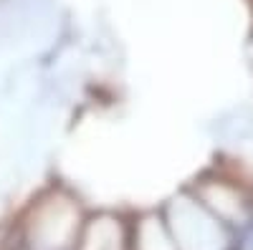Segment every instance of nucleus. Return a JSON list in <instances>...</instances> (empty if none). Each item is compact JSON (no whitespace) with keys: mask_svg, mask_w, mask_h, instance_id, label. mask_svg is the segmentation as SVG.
Instances as JSON below:
<instances>
[{"mask_svg":"<svg viewBox=\"0 0 253 250\" xmlns=\"http://www.w3.org/2000/svg\"><path fill=\"white\" fill-rule=\"evenodd\" d=\"M81 225L79 200L63 190H51L31 207L23 240L33 250H76Z\"/></svg>","mask_w":253,"mask_h":250,"instance_id":"obj_1","label":"nucleus"},{"mask_svg":"<svg viewBox=\"0 0 253 250\" xmlns=\"http://www.w3.org/2000/svg\"><path fill=\"white\" fill-rule=\"evenodd\" d=\"M165 222L177 250H228L230 233L215 215H210L193 195H180L167 202Z\"/></svg>","mask_w":253,"mask_h":250,"instance_id":"obj_2","label":"nucleus"},{"mask_svg":"<svg viewBox=\"0 0 253 250\" xmlns=\"http://www.w3.org/2000/svg\"><path fill=\"white\" fill-rule=\"evenodd\" d=\"M193 197L228 227L243 225L253 215V190L228 175L200 177L193 187Z\"/></svg>","mask_w":253,"mask_h":250,"instance_id":"obj_3","label":"nucleus"},{"mask_svg":"<svg viewBox=\"0 0 253 250\" xmlns=\"http://www.w3.org/2000/svg\"><path fill=\"white\" fill-rule=\"evenodd\" d=\"M76 250H129V227L114 213H99L81 225Z\"/></svg>","mask_w":253,"mask_h":250,"instance_id":"obj_4","label":"nucleus"},{"mask_svg":"<svg viewBox=\"0 0 253 250\" xmlns=\"http://www.w3.org/2000/svg\"><path fill=\"white\" fill-rule=\"evenodd\" d=\"M129 250H177L167 222L157 213L142 215L129 230Z\"/></svg>","mask_w":253,"mask_h":250,"instance_id":"obj_5","label":"nucleus"}]
</instances>
